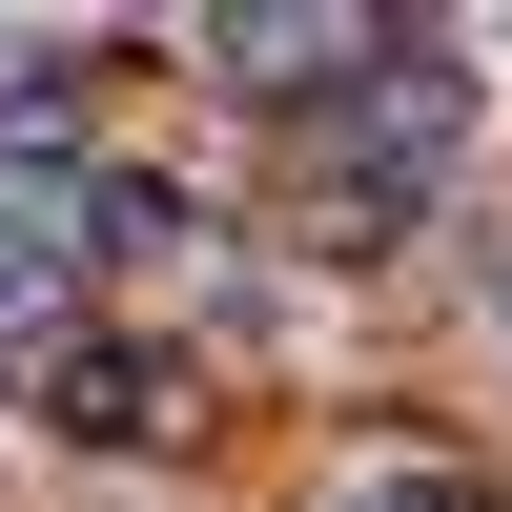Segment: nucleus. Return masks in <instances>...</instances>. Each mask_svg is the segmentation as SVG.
I'll list each match as a JSON object with an SVG mask.
<instances>
[{"label": "nucleus", "instance_id": "nucleus-1", "mask_svg": "<svg viewBox=\"0 0 512 512\" xmlns=\"http://www.w3.org/2000/svg\"><path fill=\"white\" fill-rule=\"evenodd\" d=\"M451 123H472L451 41H369V82H349V144L308 164V205H328V226H410V205H431V164H451Z\"/></svg>", "mask_w": 512, "mask_h": 512}, {"label": "nucleus", "instance_id": "nucleus-2", "mask_svg": "<svg viewBox=\"0 0 512 512\" xmlns=\"http://www.w3.org/2000/svg\"><path fill=\"white\" fill-rule=\"evenodd\" d=\"M41 431H62V451H144V431H164V369H144V349H62Z\"/></svg>", "mask_w": 512, "mask_h": 512}, {"label": "nucleus", "instance_id": "nucleus-3", "mask_svg": "<svg viewBox=\"0 0 512 512\" xmlns=\"http://www.w3.org/2000/svg\"><path fill=\"white\" fill-rule=\"evenodd\" d=\"M349 512H451V492H431V472H390V492H349Z\"/></svg>", "mask_w": 512, "mask_h": 512}]
</instances>
